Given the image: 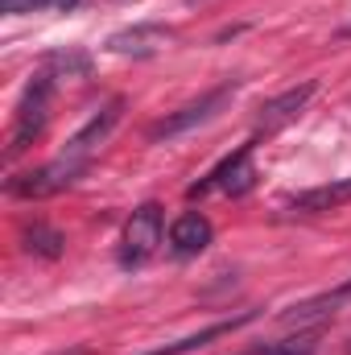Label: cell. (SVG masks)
<instances>
[{"mask_svg": "<svg viewBox=\"0 0 351 355\" xmlns=\"http://www.w3.org/2000/svg\"><path fill=\"white\" fill-rule=\"evenodd\" d=\"M252 318H257V310H244V314L223 318V322H211L207 331H194V335H186V339H178V343H162V347H153L149 355H186V352H198V347H207L211 339H223V335H232V331L248 327Z\"/></svg>", "mask_w": 351, "mask_h": 355, "instance_id": "12", "label": "cell"}, {"mask_svg": "<svg viewBox=\"0 0 351 355\" xmlns=\"http://www.w3.org/2000/svg\"><path fill=\"white\" fill-rule=\"evenodd\" d=\"M21 248H25L29 257H42V261H58V257L67 252V236H62V232H54L50 223L33 219V223H25V227H21Z\"/></svg>", "mask_w": 351, "mask_h": 355, "instance_id": "13", "label": "cell"}, {"mask_svg": "<svg viewBox=\"0 0 351 355\" xmlns=\"http://www.w3.org/2000/svg\"><path fill=\"white\" fill-rule=\"evenodd\" d=\"M166 42H170V29H166V25H132V29L112 33V37H108V50H112V54L149 58V54H157Z\"/></svg>", "mask_w": 351, "mask_h": 355, "instance_id": "11", "label": "cell"}, {"mask_svg": "<svg viewBox=\"0 0 351 355\" xmlns=\"http://www.w3.org/2000/svg\"><path fill=\"white\" fill-rule=\"evenodd\" d=\"M4 4V12H33V8H42V12H71L79 0H0Z\"/></svg>", "mask_w": 351, "mask_h": 355, "instance_id": "15", "label": "cell"}, {"mask_svg": "<svg viewBox=\"0 0 351 355\" xmlns=\"http://www.w3.org/2000/svg\"><path fill=\"white\" fill-rule=\"evenodd\" d=\"M244 355H318V331H298L293 339H277V343H257Z\"/></svg>", "mask_w": 351, "mask_h": 355, "instance_id": "14", "label": "cell"}, {"mask_svg": "<svg viewBox=\"0 0 351 355\" xmlns=\"http://www.w3.org/2000/svg\"><path fill=\"white\" fill-rule=\"evenodd\" d=\"M162 236H166V211H162V202H141V207L128 215L124 236H120V252H116L120 268L149 265L153 252L162 248Z\"/></svg>", "mask_w": 351, "mask_h": 355, "instance_id": "2", "label": "cell"}, {"mask_svg": "<svg viewBox=\"0 0 351 355\" xmlns=\"http://www.w3.org/2000/svg\"><path fill=\"white\" fill-rule=\"evenodd\" d=\"M240 91V83L236 79H223L219 87L203 91L198 99H190L186 107H178V112H170L166 120H157L153 128H149V141H170V137H178V132H186V128H194V124H207L232 95Z\"/></svg>", "mask_w": 351, "mask_h": 355, "instance_id": "5", "label": "cell"}, {"mask_svg": "<svg viewBox=\"0 0 351 355\" xmlns=\"http://www.w3.org/2000/svg\"><path fill=\"white\" fill-rule=\"evenodd\" d=\"M314 83H302V87H289L281 91V95H273L268 103H261V112H257V128H252V141H261V137H273V132H281L285 124H293L302 112H306V103L314 99Z\"/></svg>", "mask_w": 351, "mask_h": 355, "instance_id": "6", "label": "cell"}, {"mask_svg": "<svg viewBox=\"0 0 351 355\" xmlns=\"http://www.w3.org/2000/svg\"><path fill=\"white\" fill-rule=\"evenodd\" d=\"M343 37H351V25H348V29H343Z\"/></svg>", "mask_w": 351, "mask_h": 355, "instance_id": "16", "label": "cell"}, {"mask_svg": "<svg viewBox=\"0 0 351 355\" xmlns=\"http://www.w3.org/2000/svg\"><path fill=\"white\" fill-rule=\"evenodd\" d=\"M50 95H54V75L42 71L29 79V87L21 91L17 112H12V132H8V157H21L46 128L50 120Z\"/></svg>", "mask_w": 351, "mask_h": 355, "instance_id": "1", "label": "cell"}, {"mask_svg": "<svg viewBox=\"0 0 351 355\" xmlns=\"http://www.w3.org/2000/svg\"><path fill=\"white\" fill-rule=\"evenodd\" d=\"M252 149H257V141H248V145H240L236 153H228L219 166H211L198 182L186 186V198H207V194H232V198H240V194H248V190L257 186Z\"/></svg>", "mask_w": 351, "mask_h": 355, "instance_id": "3", "label": "cell"}, {"mask_svg": "<svg viewBox=\"0 0 351 355\" xmlns=\"http://www.w3.org/2000/svg\"><path fill=\"white\" fill-rule=\"evenodd\" d=\"M351 306V277L343 285H335V289H327V293H314V297H306V302H298L293 310H285L281 318L289 322V327H314V322H327V318H335L339 310H348Z\"/></svg>", "mask_w": 351, "mask_h": 355, "instance_id": "9", "label": "cell"}, {"mask_svg": "<svg viewBox=\"0 0 351 355\" xmlns=\"http://www.w3.org/2000/svg\"><path fill=\"white\" fill-rule=\"evenodd\" d=\"M351 202V178H335L327 186H314V190H302L285 202L289 215H327V211H339Z\"/></svg>", "mask_w": 351, "mask_h": 355, "instance_id": "10", "label": "cell"}, {"mask_svg": "<svg viewBox=\"0 0 351 355\" xmlns=\"http://www.w3.org/2000/svg\"><path fill=\"white\" fill-rule=\"evenodd\" d=\"M83 162H75V157H67V153H58L54 162H46V166H37V170H29V174L21 178H8V194L12 198H50V194H62L67 186H75L79 178H83Z\"/></svg>", "mask_w": 351, "mask_h": 355, "instance_id": "4", "label": "cell"}, {"mask_svg": "<svg viewBox=\"0 0 351 355\" xmlns=\"http://www.w3.org/2000/svg\"><path fill=\"white\" fill-rule=\"evenodd\" d=\"M211 240H215V223L203 211H182L174 223H170V236H166L170 257H178V261H190V257L207 252Z\"/></svg>", "mask_w": 351, "mask_h": 355, "instance_id": "8", "label": "cell"}, {"mask_svg": "<svg viewBox=\"0 0 351 355\" xmlns=\"http://www.w3.org/2000/svg\"><path fill=\"white\" fill-rule=\"evenodd\" d=\"M120 112H124V99H108V103L91 116L87 124L67 141V149H62V153H67V157H75V162H83V166H91L95 149H99V145L112 137V128L120 124Z\"/></svg>", "mask_w": 351, "mask_h": 355, "instance_id": "7", "label": "cell"}]
</instances>
